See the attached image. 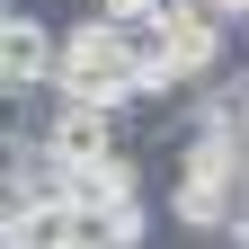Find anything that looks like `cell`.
Segmentation results:
<instances>
[{"label": "cell", "mask_w": 249, "mask_h": 249, "mask_svg": "<svg viewBox=\"0 0 249 249\" xmlns=\"http://www.w3.org/2000/svg\"><path fill=\"white\" fill-rule=\"evenodd\" d=\"M53 62H62V27H45L27 0L0 9V89L27 98V89H53Z\"/></svg>", "instance_id": "3957f363"}, {"label": "cell", "mask_w": 249, "mask_h": 249, "mask_svg": "<svg viewBox=\"0 0 249 249\" xmlns=\"http://www.w3.org/2000/svg\"><path fill=\"white\" fill-rule=\"evenodd\" d=\"M45 142H53L71 169H89V160L134 151V116H124V107H98V98H62V89H53V107H45Z\"/></svg>", "instance_id": "7a4b0ae2"}, {"label": "cell", "mask_w": 249, "mask_h": 249, "mask_svg": "<svg viewBox=\"0 0 249 249\" xmlns=\"http://www.w3.org/2000/svg\"><path fill=\"white\" fill-rule=\"evenodd\" d=\"M71 240H80L71 205H9L0 213V249H71Z\"/></svg>", "instance_id": "277c9868"}, {"label": "cell", "mask_w": 249, "mask_h": 249, "mask_svg": "<svg viewBox=\"0 0 249 249\" xmlns=\"http://www.w3.org/2000/svg\"><path fill=\"white\" fill-rule=\"evenodd\" d=\"M89 9H98V18H116V27H124V18H151V9H160V0H89ZM160 18H169V9H160Z\"/></svg>", "instance_id": "5b68a950"}, {"label": "cell", "mask_w": 249, "mask_h": 249, "mask_svg": "<svg viewBox=\"0 0 249 249\" xmlns=\"http://www.w3.org/2000/svg\"><path fill=\"white\" fill-rule=\"evenodd\" d=\"M53 89H62V98H98V107H124V116H134V62H124V36H116V18L80 9L71 27H62Z\"/></svg>", "instance_id": "6da1fadb"}, {"label": "cell", "mask_w": 249, "mask_h": 249, "mask_svg": "<svg viewBox=\"0 0 249 249\" xmlns=\"http://www.w3.org/2000/svg\"><path fill=\"white\" fill-rule=\"evenodd\" d=\"M205 9L223 18V27H249V0H205Z\"/></svg>", "instance_id": "8992f818"}]
</instances>
